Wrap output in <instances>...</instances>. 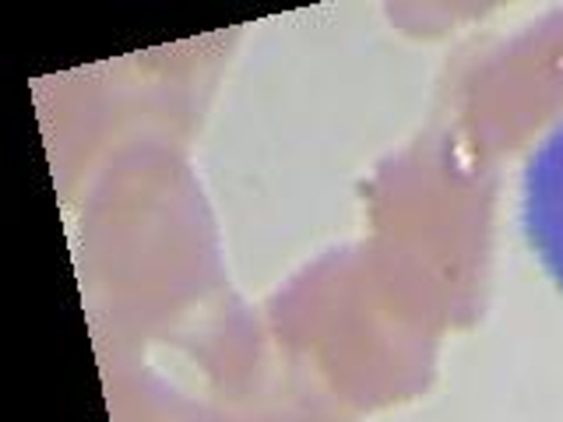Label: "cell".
Instances as JSON below:
<instances>
[{"label": "cell", "instance_id": "6da1fadb", "mask_svg": "<svg viewBox=\"0 0 563 422\" xmlns=\"http://www.w3.org/2000/svg\"><path fill=\"white\" fill-rule=\"evenodd\" d=\"M521 219L542 268L563 289V127L542 141L528 158L521 187Z\"/></svg>", "mask_w": 563, "mask_h": 422}]
</instances>
